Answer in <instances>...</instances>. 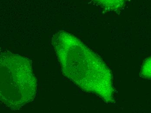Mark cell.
<instances>
[{"instance_id":"6da1fadb","label":"cell","mask_w":151,"mask_h":113,"mask_svg":"<svg viewBox=\"0 0 151 113\" xmlns=\"http://www.w3.org/2000/svg\"><path fill=\"white\" fill-rule=\"evenodd\" d=\"M52 45L66 77L84 91L115 103L112 73L100 57L65 31L53 36Z\"/></svg>"},{"instance_id":"7a4b0ae2","label":"cell","mask_w":151,"mask_h":113,"mask_svg":"<svg viewBox=\"0 0 151 113\" xmlns=\"http://www.w3.org/2000/svg\"><path fill=\"white\" fill-rule=\"evenodd\" d=\"M1 101L12 111L20 110L31 101L37 82L30 60L10 51L1 53Z\"/></svg>"},{"instance_id":"3957f363","label":"cell","mask_w":151,"mask_h":113,"mask_svg":"<svg viewBox=\"0 0 151 113\" xmlns=\"http://www.w3.org/2000/svg\"><path fill=\"white\" fill-rule=\"evenodd\" d=\"M127 0H94L96 3L108 11H118L124 7Z\"/></svg>"},{"instance_id":"277c9868","label":"cell","mask_w":151,"mask_h":113,"mask_svg":"<svg viewBox=\"0 0 151 113\" xmlns=\"http://www.w3.org/2000/svg\"><path fill=\"white\" fill-rule=\"evenodd\" d=\"M140 76L142 78L151 80V56L144 61L141 68Z\"/></svg>"}]
</instances>
